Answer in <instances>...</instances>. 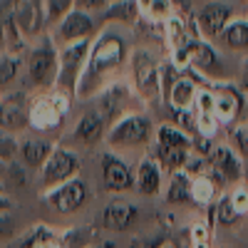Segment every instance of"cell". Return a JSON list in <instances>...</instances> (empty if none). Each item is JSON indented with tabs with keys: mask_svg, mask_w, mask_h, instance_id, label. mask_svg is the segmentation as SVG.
Masks as SVG:
<instances>
[{
	"mask_svg": "<svg viewBox=\"0 0 248 248\" xmlns=\"http://www.w3.org/2000/svg\"><path fill=\"white\" fill-rule=\"evenodd\" d=\"M189 236H191V243H209V226L206 223H194L191 226V231H189Z\"/></svg>",
	"mask_w": 248,
	"mask_h": 248,
	"instance_id": "74e56055",
	"label": "cell"
},
{
	"mask_svg": "<svg viewBox=\"0 0 248 248\" xmlns=\"http://www.w3.org/2000/svg\"><path fill=\"white\" fill-rule=\"evenodd\" d=\"M214 218L218 221V226H226V229L233 226V223H238L241 214L236 211V206L231 201V194H226V196L218 199V203L214 206Z\"/></svg>",
	"mask_w": 248,
	"mask_h": 248,
	"instance_id": "f546056e",
	"label": "cell"
},
{
	"mask_svg": "<svg viewBox=\"0 0 248 248\" xmlns=\"http://www.w3.org/2000/svg\"><path fill=\"white\" fill-rule=\"evenodd\" d=\"M99 167H102V186L109 194H122V191L134 189V174L124 159L105 152L99 159Z\"/></svg>",
	"mask_w": 248,
	"mask_h": 248,
	"instance_id": "30bf717a",
	"label": "cell"
},
{
	"mask_svg": "<svg viewBox=\"0 0 248 248\" xmlns=\"http://www.w3.org/2000/svg\"><path fill=\"white\" fill-rule=\"evenodd\" d=\"M231 141L236 144V149L243 159H248V127H233L231 129Z\"/></svg>",
	"mask_w": 248,
	"mask_h": 248,
	"instance_id": "e575fe53",
	"label": "cell"
},
{
	"mask_svg": "<svg viewBox=\"0 0 248 248\" xmlns=\"http://www.w3.org/2000/svg\"><path fill=\"white\" fill-rule=\"evenodd\" d=\"M77 0H45V23L47 25H60L62 17L72 13V5Z\"/></svg>",
	"mask_w": 248,
	"mask_h": 248,
	"instance_id": "1f68e13d",
	"label": "cell"
},
{
	"mask_svg": "<svg viewBox=\"0 0 248 248\" xmlns=\"http://www.w3.org/2000/svg\"><path fill=\"white\" fill-rule=\"evenodd\" d=\"M105 127L107 122L105 117H102L99 112H85L79 117V122L75 124V132H72V139L77 144H87V147H92V144H97L102 137H105Z\"/></svg>",
	"mask_w": 248,
	"mask_h": 248,
	"instance_id": "ffe728a7",
	"label": "cell"
},
{
	"mask_svg": "<svg viewBox=\"0 0 248 248\" xmlns=\"http://www.w3.org/2000/svg\"><path fill=\"white\" fill-rule=\"evenodd\" d=\"M129 52V43L122 32L114 30H105L94 43H92V52H90V62H87V72L82 75V82L77 87V97H90V87L92 82L102 79L107 72L117 70Z\"/></svg>",
	"mask_w": 248,
	"mask_h": 248,
	"instance_id": "6da1fadb",
	"label": "cell"
},
{
	"mask_svg": "<svg viewBox=\"0 0 248 248\" xmlns=\"http://www.w3.org/2000/svg\"><path fill=\"white\" fill-rule=\"evenodd\" d=\"M43 199L57 214H75V211L82 209V203L87 201V184L82 179H72V181L57 186L52 191H45Z\"/></svg>",
	"mask_w": 248,
	"mask_h": 248,
	"instance_id": "9c48e42d",
	"label": "cell"
},
{
	"mask_svg": "<svg viewBox=\"0 0 248 248\" xmlns=\"http://www.w3.org/2000/svg\"><path fill=\"white\" fill-rule=\"evenodd\" d=\"M13 5V17L20 35L32 37L43 32L45 23V0H10Z\"/></svg>",
	"mask_w": 248,
	"mask_h": 248,
	"instance_id": "8fae6325",
	"label": "cell"
},
{
	"mask_svg": "<svg viewBox=\"0 0 248 248\" xmlns=\"http://www.w3.org/2000/svg\"><path fill=\"white\" fill-rule=\"evenodd\" d=\"M52 241H60V236L55 231H50L47 226H35L25 238H20V248H43Z\"/></svg>",
	"mask_w": 248,
	"mask_h": 248,
	"instance_id": "4dcf8cb0",
	"label": "cell"
},
{
	"mask_svg": "<svg viewBox=\"0 0 248 248\" xmlns=\"http://www.w3.org/2000/svg\"><path fill=\"white\" fill-rule=\"evenodd\" d=\"M233 20V8L229 3H221V0H211L206 3L199 13H196V28L201 40H221L226 25Z\"/></svg>",
	"mask_w": 248,
	"mask_h": 248,
	"instance_id": "ba28073f",
	"label": "cell"
},
{
	"mask_svg": "<svg viewBox=\"0 0 248 248\" xmlns=\"http://www.w3.org/2000/svg\"><path fill=\"white\" fill-rule=\"evenodd\" d=\"M216 119L221 124H233L243 119V105H248V97L238 92L233 85H216Z\"/></svg>",
	"mask_w": 248,
	"mask_h": 248,
	"instance_id": "4fadbf2b",
	"label": "cell"
},
{
	"mask_svg": "<svg viewBox=\"0 0 248 248\" xmlns=\"http://www.w3.org/2000/svg\"><path fill=\"white\" fill-rule=\"evenodd\" d=\"M94 32V20L90 17L87 10H72L62 17V23L57 25V40L60 43H77V40H90Z\"/></svg>",
	"mask_w": 248,
	"mask_h": 248,
	"instance_id": "2e32d148",
	"label": "cell"
},
{
	"mask_svg": "<svg viewBox=\"0 0 248 248\" xmlns=\"http://www.w3.org/2000/svg\"><path fill=\"white\" fill-rule=\"evenodd\" d=\"M171 62L174 67L186 72V70H196L203 75H216L221 72V60L216 55V50L206 43V40H189L186 45H181L179 50H171Z\"/></svg>",
	"mask_w": 248,
	"mask_h": 248,
	"instance_id": "277c9868",
	"label": "cell"
},
{
	"mask_svg": "<svg viewBox=\"0 0 248 248\" xmlns=\"http://www.w3.org/2000/svg\"><path fill=\"white\" fill-rule=\"evenodd\" d=\"M246 216H248V211H246Z\"/></svg>",
	"mask_w": 248,
	"mask_h": 248,
	"instance_id": "7dc6e473",
	"label": "cell"
},
{
	"mask_svg": "<svg viewBox=\"0 0 248 248\" xmlns=\"http://www.w3.org/2000/svg\"><path fill=\"white\" fill-rule=\"evenodd\" d=\"M231 201L236 206V211L241 216H246V211H248V189L246 186H236V189L231 191Z\"/></svg>",
	"mask_w": 248,
	"mask_h": 248,
	"instance_id": "8d00e7d4",
	"label": "cell"
},
{
	"mask_svg": "<svg viewBox=\"0 0 248 248\" xmlns=\"http://www.w3.org/2000/svg\"><path fill=\"white\" fill-rule=\"evenodd\" d=\"M221 122L216 119V114L211 112H194V132L201 139H214L218 134Z\"/></svg>",
	"mask_w": 248,
	"mask_h": 248,
	"instance_id": "f1b7e54d",
	"label": "cell"
},
{
	"mask_svg": "<svg viewBox=\"0 0 248 248\" xmlns=\"http://www.w3.org/2000/svg\"><path fill=\"white\" fill-rule=\"evenodd\" d=\"M199 85L191 79V77H186V75H179L174 82H171V87L169 92L164 94V99L171 105V109L179 114H194L196 109V97H199Z\"/></svg>",
	"mask_w": 248,
	"mask_h": 248,
	"instance_id": "9a60e30c",
	"label": "cell"
},
{
	"mask_svg": "<svg viewBox=\"0 0 248 248\" xmlns=\"http://www.w3.org/2000/svg\"><path fill=\"white\" fill-rule=\"evenodd\" d=\"M137 5H139V13L141 15H147L149 20H154V23H167V20L174 15V3L171 0H137Z\"/></svg>",
	"mask_w": 248,
	"mask_h": 248,
	"instance_id": "484cf974",
	"label": "cell"
},
{
	"mask_svg": "<svg viewBox=\"0 0 248 248\" xmlns=\"http://www.w3.org/2000/svg\"><path fill=\"white\" fill-rule=\"evenodd\" d=\"M77 169H79V156L75 152L62 149V147L52 149V154L43 164V169H40V186H43V191H52L57 186L72 181Z\"/></svg>",
	"mask_w": 248,
	"mask_h": 248,
	"instance_id": "8992f818",
	"label": "cell"
},
{
	"mask_svg": "<svg viewBox=\"0 0 248 248\" xmlns=\"http://www.w3.org/2000/svg\"><path fill=\"white\" fill-rule=\"evenodd\" d=\"M28 107H30L28 109V122L37 132H52L62 124V119H65V112L55 105L52 94H43V97L32 99Z\"/></svg>",
	"mask_w": 248,
	"mask_h": 248,
	"instance_id": "7c38bea8",
	"label": "cell"
},
{
	"mask_svg": "<svg viewBox=\"0 0 248 248\" xmlns=\"http://www.w3.org/2000/svg\"><path fill=\"white\" fill-rule=\"evenodd\" d=\"M107 5V0H77L79 10H102Z\"/></svg>",
	"mask_w": 248,
	"mask_h": 248,
	"instance_id": "ab89813d",
	"label": "cell"
},
{
	"mask_svg": "<svg viewBox=\"0 0 248 248\" xmlns=\"http://www.w3.org/2000/svg\"><path fill=\"white\" fill-rule=\"evenodd\" d=\"M10 209H13V201H10L8 196L0 194V214H5V211H10Z\"/></svg>",
	"mask_w": 248,
	"mask_h": 248,
	"instance_id": "60d3db41",
	"label": "cell"
},
{
	"mask_svg": "<svg viewBox=\"0 0 248 248\" xmlns=\"http://www.w3.org/2000/svg\"><path fill=\"white\" fill-rule=\"evenodd\" d=\"M246 3H248V0H246Z\"/></svg>",
	"mask_w": 248,
	"mask_h": 248,
	"instance_id": "681fc988",
	"label": "cell"
},
{
	"mask_svg": "<svg viewBox=\"0 0 248 248\" xmlns=\"http://www.w3.org/2000/svg\"><path fill=\"white\" fill-rule=\"evenodd\" d=\"M246 97H248V92H246Z\"/></svg>",
	"mask_w": 248,
	"mask_h": 248,
	"instance_id": "c3c4849f",
	"label": "cell"
},
{
	"mask_svg": "<svg viewBox=\"0 0 248 248\" xmlns=\"http://www.w3.org/2000/svg\"><path fill=\"white\" fill-rule=\"evenodd\" d=\"M17 70H20V55H15V52L0 55V90H5L17 77Z\"/></svg>",
	"mask_w": 248,
	"mask_h": 248,
	"instance_id": "d6a6232c",
	"label": "cell"
},
{
	"mask_svg": "<svg viewBox=\"0 0 248 248\" xmlns=\"http://www.w3.org/2000/svg\"><path fill=\"white\" fill-rule=\"evenodd\" d=\"M132 75L141 97H156L161 92V65L147 50H134L132 55Z\"/></svg>",
	"mask_w": 248,
	"mask_h": 248,
	"instance_id": "52a82bcc",
	"label": "cell"
},
{
	"mask_svg": "<svg viewBox=\"0 0 248 248\" xmlns=\"http://www.w3.org/2000/svg\"><path fill=\"white\" fill-rule=\"evenodd\" d=\"M127 97H129L127 85H112V87H107V90H102L97 112L105 117L107 124H114V122L122 119L124 109H127Z\"/></svg>",
	"mask_w": 248,
	"mask_h": 248,
	"instance_id": "d6986e66",
	"label": "cell"
},
{
	"mask_svg": "<svg viewBox=\"0 0 248 248\" xmlns=\"http://www.w3.org/2000/svg\"><path fill=\"white\" fill-rule=\"evenodd\" d=\"M20 152V144L15 141V137L8 129H0V159L3 161H15Z\"/></svg>",
	"mask_w": 248,
	"mask_h": 248,
	"instance_id": "836d02e7",
	"label": "cell"
},
{
	"mask_svg": "<svg viewBox=\"0 0 248 248\" xmlns=\"http://www.w3.org/2000/svg\"><path fill=\"white\" fill-rule=\"evenodd\" d=\"M154 134V127L149 117L144 114H127L119 122L112 124V129L107 132V144L109 147H144Z\"/></svg>",
	"mask_w": 248,
	"mask_h": 248,
	"instance_id": "5b68a950",
	"label": "cell"
},
{
	"mask_svg": "<svg viewBox=\"0 0 248 248\" xmlns=\"http://www.w3.org/2000/svg\"><path fill=\"white\" fill-rule=\"evenodd\" d=\"M43 248H65V246H62V241H52V243H47V246H43Z\"/></svg>",
	"mask_w": 248,
	"mask_h": 248,
	"instance_id": "7bdbcfd3",
	"label": "cell"
},
{
	"mask_svg": "<svg viewBox=\"0 0 248 248\" xmlns=\"http://www.w3.org/2000/svg\"><path fill=\"white\" fill-rule=\"evenodd\" d=\"M90 248H114L112 243H105V246H90Z\"/></svg>",
	"mask_w": 248,
	"mask_h": 248,
	"instance_id": "f6af8a7d",
	"label": "cell"
},
{
	"mask_svg": "<svg viewBox=\"0 0 248 248\" xmlns=\"http://www.w3.org/2000/svg\"><path fill=\"white\" fill-rule=\"evenodd\" d=\"M139 218V209L134 203L124 201V199H114L105 206V211H102V226H105L107 231H127L134 226V221Z\"/></svg>",
	"mask_w": 248,
	"mask_h": 248,
	"instance_id": "e0dca14e",
	"label": "cell"
},
{
	"mask_svg": "<svg viewBox=\"0 0 248 248\" xmlns=\"http://www.w3.org/2000/svg\"><path fill=\"white\" fill-rule=\"evenodd\" d=\"M57 75H60V55L55 50L52 37L43 35L28 57V77L35 87L50 90L57 85Z\"/></svg>",
	"mask_w": 248,
	"mask_h": 248,
	"instance_id": "3957f363",
	"label": "cell"
},
{
	"mask_svg": "<svg viewBox=\"0 0 248 248\" xmlns=\"http://www.w3.org/2000/svg\"><path fill=\"white\" fill-rule=\"evenodd\" d=\"M164 37H167V43L171 50H179L181 45H186L189 40H186V23L179 17V15H171L167 23H164Z\"/></svg>",
	"mask_w": 248,
	"mask_h": 248,
	"instance_id": "83f0119b",
	"label": "cell"
},
{
	"mask_svg": "<svg viewBox=\"0 0 248 248\" xmlns=\"http://www.w3.org/2000/svg\"><path fill=\"white\" fill-rule=\"evenodd\" d=\"M243 87L248 92V60H246V65H243Z\"/></svg>",
	"mask_w": 248,
	"mask_h": 248,
	"instance_id": "b9f144b4",
	"label": "cell"
},
{
	"mask_svg": "<svg viewBox=\"0 0 248 248\" xmlns=\"http://www.w3.org/2000/svg\"><path fill=\"white\" fill-rule=\"evenodd\" d=\"M137 15H139L137 0H112V5L105 10L107 20H122V23H132Z\"/></svg>",
	"mask_w": 248,
	"mask_h": 248,
	"instance_id": "4316f807",
	"label": "cell"
},
{
	"mask_svg": "<svg viewBox=\"0 0 248 248\" xmlns=\"http://www.w3.org/2000/svg\"><path fill=\"white\" fill-rule=\"evenodd\" d=\"M52 154V144L47 139L40 137H28L20 144V156L28 164L30 169H43V164L47 161V156Z\"/></svg>",
	"mask_w": 248,
	"mask_h": 248,
	"instance_id": "7402d4cb",
	"label": "cell"
},
{
	"mask_svg": "<svg viewBox=\"0 0 248 248\" xmlns=\"http://www.w3.org/2000/svg\"><path fill=\"white\" fill-rule=\"evenodd\" d=\"M5 191V184H3V179H0V194H3Z\"/></svg>",
	"mask_w": 248,
	"mask_h": 248,
	"instance_id": "bcb514c9",
	"label": "cell"
},
{
	"mask_svg": "<svg viewBox=\"0 0 248 248\" xmlns=\"http://www.w3.org/2000/svg\"><path fill=\"white\" fill-rule=\"evenodd\" d=\"M216 199V181L209 174L191 176V201L196 206H209Z\"/></svg>",
	"mask_w": 248,
	"mask_h": 248,
	"instance_id": "d4e9b609",
	"label": "cell"
},
{
	"mask_svg": "<svg viewBox=\"0 0 248 248\" xmlns=\"http://www.w3.org/2000/svg\"><path fill=\"white\" fill-rule=\"evenodd\" d=\"M209 167L214 169V174L223 181H229V184H236L243 179V164L238 159V154L231 149V147H226V144H218V147H211L209 152Z\"/></svg>",
	"mask_w": 248,
	"mask_h": 248,
	"instance_id": "5bb4252c",
	"label": "cell"
},
{
	"mask_svg": "<svg viewBox=\"0 0 248 248\" xmlns=\"http://www.w3.org/2000/svg\"><path fill=\"white\" fill-rule=\"evenodd\" d=\"M164 243H167L164 236H154V238H139V241H134L132 248H161Z\"/></svg>",
	"mask_w": 248,
	"mask_h": 248,
	"instance_id": "f35d334b",
	"label": "cell"
},
{
	"mask_svg": "<svg viewBox=\"0 0 248 248\" xmlns=\"http://www.w3.org/2000/svg\"><path fill=\"white\" fill-rule=\"evenodd\" d=\"M167 201L169 203H189L191 201V176L184 169L171 174L169 189H167Z\"/></svg>",
	"mask_w": 248,
	"mask_h": 248,
	"instance_id": "cb8c5ba5",
	"label": "cell"
},
{
	"mask_svg": "<svg viewBox=\"0 0 248 248\" xmlns=\"http://www.w3.org/2000/svg\"><path fill=\"white\" fill-rule=\"evenodd\" d=\"M3 174H8V167H5V161L0 159V179H3Z\"/></svg>",
	"mask_w": 248,
	"mask_h": 248,
	"instance_id": "ee69618b",
	"label": "cell"
},
{
	"mask_svg": "<svg viewBox=\"0 0 248 248\" xmlns=\"http://www.w3.org/2000/svg\"><path fill=\"white\" fill-rule=\"evenodd\" d=\"M134 186L141 196H154L161 189V164L154 161L152 156L139 161V169L134 176Z\"/></svg>",
	"mask_w": 248,
	"mask_h": 248,
	"instance_id": "44dd1931",
	"label": "cell"
},
{
	"mask_svg": "<svg viewBox=\"0 0 248 248\" xmlns=\"http://www.w3.org/2000/svg\"><path fill=\"white\" fill-rule=\"evenodd\" d=\"M15 233H17V223H15L13 214L10 211L0 214V241H10Z\"/></svg>",
	"mask_w": 248,
	"mask_h": 248,
	"instance_id": "d590c367",
	"label": "cell"
},
{
	"mask_svg": "<svg viewBox=\"0 0 248 248\" xmlns=\"http://www.w3.org/2000/svg\"><path fill=\"white\" fill-rule=\"evenodd\" d=\"M90 52H92V43L90 40H77V43H70L60 50V75H57V85L55 90L60 92H77L82 75L87 70L90 62Z\"/></svg>",
	"mask_w": 248,
	"mask_h": 248,
	"instance_id": "7a4b0ae2",
	"label": "cell"
},
{
	"mask_svg": "<svg viewBox=\"0 0 248 248\" xmlns=\"http://www.w3.org/2000/svg\"><path fill=\"white\" fill-rule=\"evenodd\" d=\"M28 109L25 107V97L15 92L0 99V129H8V132H20L28 127Z\"/></svg>",
	"mask_w": 248,
	"mask_h": 248,
	"instance_id": "ac0fdd59",
	"label": "cell"
},
{
	"mask_svg": "<svg viewBox=\"0 0 248 248\" xmlns=\"http://www.w3.org/2000/svg\"><path fill=\"white\" fill-rule=\"evenodd\" d=\"M221 43L236 52H248V20L246 17L231 20L221 35Z\"/></svg>",
	"mask_w": 248,
	"mask_h": 248,
	"instance_id": "603a6c76",
	"label": "cell"
}]
</instances>
